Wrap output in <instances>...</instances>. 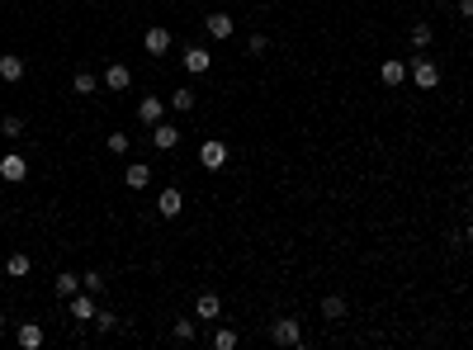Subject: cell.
Instances as JSON below:
<instances>
[{
    "label": "cell",
    "instance_id": "obj_25",
    "mask_svg": "<svg viewBox=\"0 0 473 350\" xmlns=\"http://www.w3.org/2000/svg\"><path fill=\"white\" fill-rule=\"evenodd\" d=\"M431 38H436V33H431V24H412V48H431Z\"/></svg>",
    "mask_w": 473,
    "mask_h": 350
},
{
    "label": "cell",
    "instance_id": "obj_3",
    "mask_svg": "<svg viewBox=\"0 0 473 350\" xmlns=\"http://www.w3.org/2000/svg\"><path fill=\"white\" fill-rule=\"evenodd\" d=\"M66 313H71L80 327H85V322H95V313H100V308H95V294H85V289H80V294H71V298H66Z\"/></svg>",
    "mask_w": 473,
    "mask_h": 350
},
{
    "label": "cell",
    "instance_id": "obj_29",
    "mask_svg": "<svg viewBox=\"0 0 473 350\" xmlns=\"http://www.w3.org/2000/svg\"><path fill=\"white\" fill-rule=\"evenodd\" d=\"M246 52H251V57H265V52H270V38H265V33H251V38H246Z\"/></svg>",
    "mask_w": 473,
    "mask_h": 350
},
{
    "label": "cell",
    "instance_id": "obj_16",
    "mask_svg": "<svg viewBox=\"0 0 473 350\" xmlns=\"http://www.w3.org/2000/svg\"><path fill=\"white\" fill-rule=\"evenodd\" d=\"M218 313H222V298H218V294H199V303H194V318H199V322H213Z\"/></svg>",
    "mask_w": 473,
    "mask_h": 350
},
{
    "label": "cell",
    "instance_id": "obj_32",
    "mask_svg": "<svg viewBox=\"0 0 473 350\" xmlns=\"http://www.w3.org/2000/svg\"><path fill=\"white\" fill-rule=\"evenodd\" d=\"M464 241H469V246H473V223H469V227H464Z\"/></svg>",
    "mask_w": 473,
    "mask_h": 350
},
{
    "label": "cell",
    "instance_id": "obj_1",
    "mask_svg": "<svg viewBox=\"0 0 473 350\" xmlns=\"http://www.w3.org/2000/svg\"><path fill=\"white\" fill-rule=\"evenodd\" d=\"M407 80L417 90H436L441 85V66L431 62V57H417V62H407Z\"/></svg>",
    "mask_w": 473,
    "mask_h": 350
},
{
    "label": "cell",
    "instance_id": "obj_14",
    "mask_svg": "<svg viewBox=\"0 0 473 350\" xmlns=\"http://www.w3.org/2000/svg\"><path fill=\"white\" fill-rule=\"evenodd\" d=\"M104 85H109V90H128V85H133V71H128L124 62H109L104 66Z\"/></svg>",
    "mask_w": 473,
    "mask_h": 350
},
{
    "label": "cell",
    "instance_id": "obj_28",
    "mask_svg": "<svg viewBox=\"0 0 473 350\" xmlns=\"http://www.w3.org/2000/svg\"><path fill=\"white\" fill-rule=\"evenodd\" d=\"M80 289H85V294H104V274L85 270V274H80Z\"/></svg>",
    "mask_w": 473,
    "mask_h": 350
},
{
    "label": "cell",
    "instance_id": "obj_31",
    "mask_svg": "<svg viewBox=\"0 0 473 350\" xmlns=\"http://www.w3.org/2000/svg\"><path fill=\"white\" fill-rule=\"evenodd\" d=\"M459 15H464V19H473V0H459Z\"/></svg>",
    "mask_w": 473,
    "mask_h": 350
},
{
    "label": "cell",
    "instance_id": "obj_6",
    "mask_svg": "<svg viewBox=\"0 0 473 350\" xmlns=\"http://www.w3.org/2000/svg\"><path fill=\"white\" fill-rule=\"evenodd\" d=\"M152 147H157V152H175V147H180V128L166 123V119L152 123Z\"/></svg>",
    "mask_w": 473,
    "mask_h": 350
},
{
    "label": "cell",
    "instance_id": "obj_30",
    "mask_svg": "<svg viewBox=\"0 0 473 350\" xmlns=\"http://www.w3.org/2000/svg\"><path fill=\"white\" fill-rule=\"evenodd\" d=\"M95 327H100V332H119V318H114L109 308H100V313H95Z\"/></svg>",
    "mask_w": 473,
    "mask_h": 350
},
{
    "label": "cell",
    "instance_id": "obj_33",
    "mask_svg": "<svg viewBox=\"0 0 473 350\" xmlns=\"http://www.w3.org/2000/svg\"><path fill=\"white\" fill-rule=\"evenodd\" d=\"M0 332H5V308H0Z\"/></svg>",
    "mask_w": 473,
    "mask_h": 350
},
{
    "label": "cell",
    "instance_id": "obj_7",
    "mask_svg": "<svg viewBox=\"0 0 473 350\" xmlns=\"http://www.w3.org/2000/svg\"><path fill=\"white\" fill-rule=\"evenodd\" d=\"M222 161H227V143L208 138V143L199 147V166H204V171H222Z\"/></svg>",
    "mask_w": 473,
    "mask_h": 350
},
{
    "label": "cell",
    "instance_id": "obj_11",
    "mask_svg": "<svg viewBox=\"0 0 473 350\" xmlns=\"http://www.w3.org/2000/svg\"><path fill=\"white\" fill-rule=\"evenodd\" d=\"M124 185L128 190H147V185H152V166H142V161L124 166Z\"/></svg>",
    "mask_w": 473,
    "mask_h": 350
},
{
    "label": "cell",
    "instance_id": "obj_18",
    "mask_svg": "<svg viewBox=\"0 0 473 350\" xmlns=\"http://www.w3.org/2000/svg\"><path fill=\"white\" fill-rule=\"evenodd\" d=\"M199 104V95H194V85H180V90H171V109L175 114H189Z\"/></svg>",
    "mask_w": 473,
    "mask_h": 350
},
{
    "label": "cell",
    "instance_id": "obj_12",
    "mask_svg": "<svg viewBox=\"0 0 473 350\" xmlns=\"http://www.w3.org/2000/svg\"><path fill=\"white\" fill-rule=\"evenodd\" d=\"M378 80H383L388 90H393V85H402V80H407V62H397V57H388V62L378 66Z\"/></svg>",
    "mask_w": 473,
    "mask_h": 350
},
{
    "label": "cell",
    "instance_id": "obj_34",
    "mask_svg": "<svg viewBox=\"0 0 473 350\" xmlns=\"http://www.w3.org/2000/svg\"><path fill=\"white\" fill-rule=\"evenodd\" d=\"M431 5H445V0H431Z\"/></svg>",
    "mask_w": 473,
    "mask_h": 350
},
{
    "label": "cell",
    "instance_id": "obj_24",
    "mask_svg": "<svg viewBox=\"0 0 473 350\" xmlns=\"http://www.w3.org/2000/svg\"><path fill=\"white\" fill-rule=\"evenodd\" d=\"M5 274H10V279H24V274H29V255H10V260H5Z\"/></svg>",
    "mask_w": 473,
    "mask_h": 350
},
{
    "label": "cell",
    "instance_id": "obj_4",
    "mask_svg": "<svg viewBox=\"0 0 473 350\" xmlns=\"http://www.w3.org/2000/svg\"><path fill=\"white\" fill-rule=\"evenodd\" d=\"M24 175H29V161L19 157V152H5V157H0V180H5V185H19Z\"/></svg>",
    "mask_w": 473,
    "mask_h": 350
},
{
    "label": "cell",
    "instance_id": "obj_8",
    "mask_svg": "<svg viewBox=\"0 0 473 350\" xmlns=\"http://www.w3.org/2000/svg\"><path fill=\"white\" fill-rule=\"evenodd\" d=\"M24 71H29V66H24V57H19V52H0V80H5V85H19V80H24Z\"/></svg>",
    "mask_w": 473,
    "mask_h": 350
},
{
    "label": "cell",
    "instance_id": "obj_19",
    "mask_svg": "<svg viewBox=\"0 0 473 350\" xmlns=\"http://www.w3.org/2000/svg\"><path fill=\"white\" fill-rule=\"evenodd\" d=\"M52 289H57V298H71V294H80V274L62 270L57 279H52Z\"/></svg>",
    "mask_w": 473,
    "mask_h": 350
},
{
    "label": "cell",
    "instance_id": "obj_22",
    "mask_svg": "<svg viewBox=\"0 0 473 350\" xmlns=\"http://www.w3.org/2000/svg\"><path fill=\"white\" fill-rule=\"evenodd\" d=\"M0 133H5V143H19V138H24L29 128H24V119H19V114H10V119L0 123Z\"/></svg>",
    "mask_w": 473,
    "mask_h": 350
},
{
    "label": "cell",
    "instance_id": "obj_27",
    "mask_svg": "<svg viewBox=\"0 0 473 350\" xmlns=\"http://www.w3.org/2000/svg\"><path fill=\"white\" fill-rule=\"evenodd\" d=\"M128 147H133V138H128L124 128H119V133H109V152H114V157H128Z\"/></svg>",
    "mask_w": 473,
    "mask_h": 350
},
{
    "label": "cell",
    "instance_id": "obj_9",
    "mask_svg": "<svg viewBox=\"0 0 473 350\" xmlns=\"http://www.w3.org/2000/svg\"><path fill=\"white\" fill-rule=\"evenodd\" d=\"M180 62H185L189 76H204L208 66H213V52H204V48H185V57H180Z\"/></svg>",
    "mask_w": 473,
    "mask_h": 350
},
{
    "label": "cell",
    "instance_id": "obj_20",
    "mask_svg": "<svg viewBox=\"0 0 473 350\" xmlns=\"http://www.w3.org/2000/svg\"><path fill=\"white\" fill-rule=\"evenodd\" d=\"M19 346L38 350V346H43V327H38V322H24V327H19Z\"/></svg>",
    "mask_w": 473,
    "mask_h": 350
},
{
    "label": "cell",
    "instance_id": "obj_23",
    "mask_svg": "<svg viewBox=\"0 0 473 350\" xmlns=\"http://www.w3.org/2000/svg\"><path fill=\"white\" fill-rule=\"evenodd\" d=\"M71 90H76V95H95V90H100V80H95L90 71H76V76H71Z\"/></svg>",
    "mask_w": 473,
    "mask_h": 350
},
{
    "label": "cell",
    "instance_id": "obj_2",
    "mask_svg": "<svg viewBox=\"0 0 473 350\" xmlns=\"http://www.w3.org/2000/svg\"><path fill=\"white\" fill-rule=\"evenodd\" d=\"M270 341H275V346H303V322L299 318H275L270 322Z\"/></svg>",
    "mask_w": 473,
    "mask_h": 350
},
{
    "label": "cell",
    "instance_id": "obj_5",
    "mask_svg": "<svg viewBox=\"0 0 473 350\" xmlns=\"http://www.w3.org/2000/svg\"><path fill=\"white\" fill-rule=\"evenodd\" d=\"M204 29H208V38H232L236 19L227 15V10H208V15H204Z\"/></svg>",
    "mask_w": 473,
    "mask_h": 350
},
{
    "label": "cell",
    "instance_id": "obj_13",
    "mask_svg": "<svg viewBox=\"0 0 473 350\" xmlns=\"http://www.w3.org/2000/svg\"><path fill=\"white\" fill-rule=\"evenodd\" d=\"M180 208H185V194H180V190H161V199H157L161 218H180Z\"/></svg>",
    "mask_w": 473,
    "mask_h": 350
},
{
    "label": "cell",
    "instance_id": "obj_26",
    "mask_svg": "<svg viewBox=\"0 0 473 350\" xmlns=\"http://www.w3.org/2000/svg\"><path fill=\"white\" fill-rule=\"evenodd\" d=\"M213 350H236V332L232 327H218V332H213Z\"/></svg>",
    "mask_w": 473,
    "mask_h": 350
},
{
    "label": "cell",
    "instance_id": "obj_15",
    "mask_svg": "<svg viewBox=\"0 0 473 350\" xmlns=\"http://www.w3.org/2000/svg\"><path fill=\"white\" fill-rule=\"evenodd\" d=\"M142 48L152 52V57L171 52V33H166V29H147V33H142Z\"/></svg>",
    "mask_w": 473,
    "mask_h": 350
},
{
    "label": "cell",
    "instance_id": "obj_10",
    "mask_svg": "<svg viewBox=\"0 0 473 350\" xmlns=\"http://www.w3.org/2000/svg\"><path fill=\"white\" fill-rule=\"evenodd\" d=\"M161 114H166L161 95H142V99H138V119H142L147 128H152V123H161Z\"/></svg>",
    "mask_w": 473,
    "mask_h": 350
},
{
    "label": "cell",
    "instance_id": "obj_17",
    "mask_svg": "<svg viewBox=\"0 0 473 350\" xmlns=\"http://www.w3.org/2000/svg\"><path fill=\"white\" fill-rule=\"evenodd\" d=\"M346 313H350V303L341 298V294H327V298H322V318L327 322H341Z\"/></svg>",
    "mask_w": 473,
    "mask_h": 350
},
{
    "label": "cell",
    "instance_id": "obj_21",
    "mask_svg": "<svg viewBox=\"0 0 473 350\" xmlns=\"http://www.w3.org/2000/svg\"><path fill=\"white\" fill-rule=\"evenodd\" d=\"M171 336H175V341H194V336H199V322H194V318H175Z\"/></svg>",
    "mask_w": 473,
    "mask_h": 350
}]
</instances>
